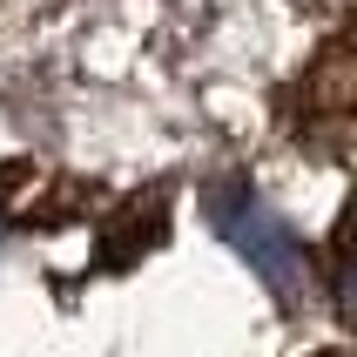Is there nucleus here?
Returning a JSON list of instances; mask_svg holds the SVG:
<instances>
[{
  "instance_id": "obj_1",
  "label": "nucleus",
  "mask_w": 357,
  "mask_h": 357,
  "mask_svg": "<svg viewBox=\"0 0 357 357\" xmlns=\"http://www.w3.org/2000/svg\"><path fill=\"white\" fill-rule=\"evenodd\" d=\"M209 222H216L222 243H229V250H236V257L250 263V270H257V277L270 283L290 310H303V303H310V290H317L310 250H303V236L257 196V189H222V196L209 202Z\"/></svg>"
},
{
  "instance_id": "obj_2",
  "label": "nucleus",
  "mask_w": 357,
  "mask_h": 357,
  "mask_svg": "<svg viewBox=\"0 0 357 357\" xmlns=\"http://www.w3.org/2000/svg\"><path fill=\"white\" fill-rule=\"evenodd\" d=\"M331 303H337V324L357 337V236L331 257Z\"/></svg>"
}]
</instances>
